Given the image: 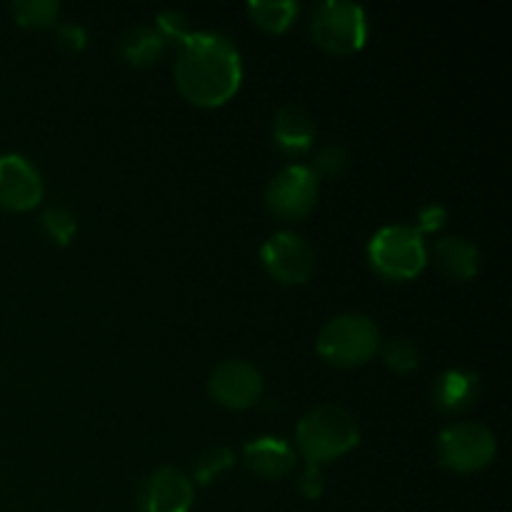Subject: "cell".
<instances>
[{"label":"cell","instance_id":"277c9868","mask_svg":"<svg viewBox=\"0 0 512 512\" xmlns=\"http://www.w3.org/2000/svg\"><path fill=\"white\" fill-rule=\"evenodd\" d=\"M370 263L380 275L393 280L415 278L425 268L423 233L413 225H388L370 240Z\"/></svg>","mask_w":512,"mask_h":512},{"label":"cell","instance_id":"6da1fadb","mask_svg":"<svg viewBox=\"0 0 512 512\" xmlns=\"http://www.w3.org/2000/svg\"><path fill=\"white\" fill-rule=\"evenodd\" d=\"M243 80L240 53L225 35L190 30L175 55V83L195 105H223Z\"/></svg>","mask_w":512,"mask_h":512},{"label":"cell","instance_id":"603a6c76","mask_svg":"<svg viewBox=\"0 0 512 512\" xmlns=\"http://www.w3.org/2000/svg\"><path fill=\"white\" fill-rule=\"evenodd\" d=\"M158 33L163 35V38H170V35H173L180 43V40L190 33L188 20H185V15L180 13V10H165V13L158 15Z\"/></svg>","mask_w":512,"mask_h":512},{"label":"cell","instance_id":"d4e9b609","mask_svg":"<svg viewBox=\"0 0 512 512\" xmlns=\"http://www.w3.org/2000/svg\"><path fill=\"white\" fill-rule=\"evenodd\" d=\"M58 43L63 45L65 50L75 53L85 45V30L80 28L78 23H65L58 28Z\"/></svg>","mask_w":512,"mask_h":512},{"label":"cell","instance_id":"5bb4252c","mask_svg":"<svg viewBox=\"0 0 512 512\" xmlns=\"http://www.w3.org/2000/svg\"><path fill=\"white\" fill-rule=\"evenodd\" d=\"M273 138L285 150H305L315 138V123L300 105H283L273 118Z\"/></svg>","mask_w":512,"mask_h":512},{"label":"cell","instance_id":"8fae6325","mask_svg":"<svg viewBox=\"0 0 512 512\" xmlns=\"http://www.w3.org/2000/svg\"><path fill=\"white\" fill-rule=\"evenodd\" d=\"M43 200V178L25 155H0V205L30 210Z\"/></svg>","mask_w":512,"mask_h":512},{"label":"cell","instance_id":"30bf717a","mask_svg":"<svg viewBox=\"0 0 512 512\" xmlns=\"http://www.w3.org/2000/svg\"><path fill=\"white\" fill-rule=\"evenodd\" d=\"M195 490L188 475L178 468L153 470L140 485V510L143 512H188Z\"/></svg>","mask_w":512,"mask_h":512},{"label":"cell","instance_id":"ac0fdd59","mask_svg":"<svg viewBox=\"0 0 512 512\" xmlns=\"http://www.w3.org/2000/svg\"><path fill=\"white\" fill-rule=\"evenodd\" d=\"M60 13V5L55 0H18L13 3V15L25 28H45L55 23Z\"/></svg>","mask_w":512,"mask_h":512},{"label":"cell","instance_id":"cb8c5ba5","mask_svg":"<svg viewBox=\"0 0 512 512\" xmlns=\"http://www.w3.org/2000/svg\"><path fill=\"white\" fill-rule=\"evenodd\" d=\"M298 488L300 493L305 495V498H320L323 495V488H325V480H323V473H320V465L318 463H308V468H305L303 478L298 480Z\"/></svg>","mask_w":512,"mask_h":512},{"label":"cell","instance_id":"44dd1931","mask_svg":"<svg viewBox=\"0 0 512 512\" xmlns=\"http://www.w3.org/2000/svg\"><path fill=\"white\" fill-rule=\"evenodd\" d=\"M45 233L50 238L58 240L60 245H68L70 240L75 238V230H78V223H75V215L68 213L65 208H48L43 215Z\"/></svg>","mask_w":512,"mask_h":512},{"label":"cell","instance_id":"d6986e66","mask_svg":"<svg viewBox=\"0 0 512 512\" xmlns=\"http://www.w3.org/2000/svg\"><path fill=\"white\" fill-rule=\"evenodd\" d=\"M233 465V450L225 448V445H213V448H205L203 453L195 460V480L198 483H210L213 478H218L225 468Z\"/></svg>","mask_w":512,"mask_h":512},{"label":"cell","instance_id":"e0dca14e","mask_svg":"<svg viewBox=\"0 0 512 512\" xmlns=\"http://www.w3.org/2000/svg\"><path fill=\"white\" fill-rule=\"evenodd\" d=\"M248 13L268 33H283L298 15V3L293 0H253L248 5Z\"/></svg>","mask_w":512,"mask_h":512},{"label":"cell","instance_id":"2e32d148","mask_svg":"<svg viewBox=\"0 0 512 512\" xmlns=\"http://www.w3.org/2000/svg\"><path fill=\"white\" fill-rule=\"evenodd\" d=\"M165 48V38L153 30L150 25H133L128 33L120 40V50H123L125 60L133 65H148L160 58Z\"/></svg>","mask_w":512,"mask_h":512},{"label":"cell","instance_id":"7c38bea8","mask_svg":"<svg viewBox=\"0 0 512 512\" xmlns=\"http://www.w3.org/2000/svg\"><path fill=\"white\" fill-rule=\"evenodd\" d=\"M245 465L260 478L278 480L293 470L295 453L283 438H255L243 450Z\"/></svg>","mask_w":512,"mask_h":512},{"label":"cell","instance_id":"9c48e42d","mask_svg":"<svg viewBox=\"0 0 512 512\" xmlns=\"http://www.w3.org/2000/svg\"><path fill=\"white\" fill-rule=\"evenodd\" d=\"M208 390L225 408L243 410L258 403L263 395V375L245 360H225L210 373Z\"/></svg>","mask_w":512,"mask_h":512},{"label":"cell","instance_id":"4fadbf2b","mask_svg":"<svg viewBox=\"0 0 512 512\" xmlns=\"http://www.w3.org/2000/svg\"><path fill=\"white\" fill-rule=\"evenodd\" d=\"M480 395V380L473 370L453 368L445 370L433 388V403L443 413H463L475 405Z\"/></svg>","mask_w":512,"mask_h":512},{"label":"cell","instance_id":"8992f818","mask_svg":"<svg viewBox=\"0 0 512 512\" xmlns=\"http://www.w3.org/2000/svg\"><path fill=\"white\" fill-rule=\"evenodd\" d=\"M498 440L493 430L480 423H455L440 433L438 458L455 473H473L493 463Z\"/></svg>","mask_w":512,"mask_h":512},{"label":"cell","instance_id":"3957f363","mask_svg":"<svg viewBox=\"0 0 512 512\" xmlns=\"http://www.w3.org/2000/svg\"><path fill=\"white\" fill-rule=\"evenodd\" d=\"M378 348V325L363 313L335 315L318 335V353L335 365H363L378 353Z\"/></svg>","mask_w":512,"mask_h":512},{"label":"cell","instance_id":"484cf974","mask_svg":"<svg viewBox=\"0 0 512 512\" xmlns=\"http://www.w3.org/2000/svg\"><path fill=\"white\" fill-rule=\"evenodd\" d=\"M445 218H448V213H445L443 205H438V203L425 205V208L420 210L418 230H420V233H423V230H438L440 225L445 223Z\"/></svg>","mask_w":512,"mask_h":512},{"label":"cell","instance_id":"ba28073f","mask_svg":"<svg viewBox=\"0 0 512 512\" xmlns=\"http://www.w3.org/2000/svg\"><path fill=\"white\" fill-rule=\"evenodd\" d=\"M260 255H263L268 273L285 285L305 283L315 270L313 245L303 235L290 233V230H280V233L270 235Z\"/></svg>","mask_w":512,"mask_h":512},{"label":"cell","instance_id":"7a4b0ae2","mask_svg":"<svg viewBox=\"0 0 512 512\" xmlns=\"http://www.w3.org/2000/svg\"><path fill=\"white\" fill-rule=\"evenodd\" d=\"M298 448L308 463H325L353 450L360 440L358 420L338 405H320L298 423Z\"/></svg>","mask_w":512,"mask_h":512},{"label":"cell","instance_id":"7402d4cb","mask_svg":"<svg viewBox=\"0 0 512 512\" xmlns=\"http://www.w3.org/2000/svg\"><path fill=\"white\" fill-rule=\"evenodd\" d=\"M345 165H348V155H345V150L340 148V145H328V148H323L318 153V158H315V170L313 173H325V175H338L340 170H345Z\"/></svg>","mask_w":512,"mask_h":512},{"label":"cell","instance_id":"ffe728a7","mask_svg":"<svg viewBox=\"0 0 512 512\" xmlns=\"http://www.w3.org/2000/svg\"><path fill=\"white\" fill-rule=\"evenodd\" d=\"M383 358L388 368L398 370V373H410L420 365V348L408 338H398L385 343Z\"/></svg>","mask_w":512,"mask_h":512},{"label":"cell","instance_id":"9a60e30c","mask_svg":"<svg viewBox=\"0 0 512 512\" xmlns=\"http://www.w3.org/2000/svg\"><path fill=\"white\" fill-rule=\"evenodd\" d=\"M435 263L440 265V270L450 275L455 280H470L478 273L480 255L470 240L460 238V235H450L435 243L433 248Z\"/></svg>","mask_w":512,"mask_h":512},{"label":"cell","instance_id":"5b68a950","mask_svg":"<svg viewBox=\"0 0 512 512\" xmlns=\"http://www.w3.org/2000/svg\"><path fill=\"white\" fill-rule=\"evenodd\" d=\"M310 33L315 43L330 53H355L363 48L368 38L365 10L345 0H325L310 18Z\"/></svg>","mask_w":512,"mask_h":512},{"label":"cell","instance_id":"52a82bcc","mask_svg":"<svg viewBox=\"0 0 512 512\" xmlns=\"http://www.w3.org/2000/svg\"><path fill=\"white\" fill-rule=\"evenodd\" d=\"M270 213L283 220H300L318 203V175L305 165H288L265 188Z\"/></svg>","mask_w":512,"mask_h":512}]
</instances>
